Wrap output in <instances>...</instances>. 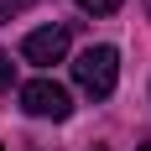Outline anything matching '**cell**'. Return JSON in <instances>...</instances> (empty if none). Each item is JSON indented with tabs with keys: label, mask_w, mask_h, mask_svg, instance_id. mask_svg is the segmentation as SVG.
Wrapping results in <instances>:
<instances>
[{
	"label": "cell",
	"mask_w": 151,
	"mask_h": 151,
	"mask_svg": "<svg viewBox=\"0 0 151 151\" xmlns=\"http://www.w3.org/2000/svg\"><path fill=\"white\" fill-rule=\"evenodd\" d=\"M73 78H78L83 94L109 99L115 83H120V52H115V47H83V52L73 58Z\"/></svg>",
	"instance_id": "cell-1"
},
{
	"label": "cell",
	"mask_w": 151,
	"mask_h": 151,
	"mask_svg": "<svg viewBox=\"0 0 151 151\" xmlns=\"http://www.w3.org/2000/svg\"><path fill=\"white\" fill-rule=\"evenodd\" d=\"M21 109L37 115V120H68L73 99H68V89L58 78H31V83H21Z\"/></svg>",
	"instance_id": "cell-2"
},
{
	"label": "cell",
	"mask_w": 151,
	"mask_h": 151,
	"mask_svg": "<svg viewBox=\"0 0 151 151\" xmlns=\"http://www.w3.org/2000/svg\"><path fill=\"white\" fill-rule=\"evenodd\" d=\"M21 58H26V63H37V68L63 63V58H68V26H37V31H26Z\"/></svg>",
	"instance_id": "cell-3"
},
{
	"label": "cell",
	"mask_w": 151,
	"mask_h": 151,
	"mask_svg": "<svg viewBox=\"0 0 151 151\" xmlns=\"http://www.w3.org/2000/svg\"><path fill=\"white\" fill-rule=\"evenodd\" d=\"M78 11H89V16H115L120 11V0H73Z\"/></svg>",
	"instance_id": "cell-4"
},
{
	"label": "cell",
	"mask_w": 151,
	"mask_h": 151,
	"mask_svg": "<svg viewBox=\"0 0 151 151\" xmlns=\"http://www.w3.org/2000/svg\"><path fill=\"white\" fill-rule=\"evenodd\" d=\"M26 5H37V0H0V21H11V16H21Z\"/></svg>",
	"instance_id": "cell-5"
},
{
	"label": "cell",
	"mask_w": 151,
	"mask_h": 151,
	"mask_svg": "<svg viewBox=\"0 0 151 151\" xmlns=\"http://www.w3.org/2000/svg\"><path fill=\"white\" fill-rule=\"evenodd\" d=\"M0 89H11V63L0 58Z\"/></svg>",
	"instance_id": "cell-6"
},
{
	"label": "cell",
	"mask_w": 151,
	"mask_h": 151,
	"mask_svg": "<svg viewBox=\"0 0 151 151\" xmlns=\"http://www.w3.org/2000/svg\"><path fill=\"white\" fill-rule=\"evenodd\" d=\"M136 151H151V141H146V146H136Z\"/></svg>",
	"instance_id": "cell-7"
},
{
	"label": "cell",
	"mask_w": 151,
	"mask_h": 151,
	"mask_svg": "<svg viewBox=\"0 0 151 151\" xmlns=\"http://www.w3.org/2000/svg\"><path fill=\"white\" fill-rule=\"evenodd\" d=\"M94 151H104V146H94Z\"/></svg>",
	"instance_id": "cell-8"
},
{
	"label": "cell",
	"mask_w": 151,
	"mask_h": 151,
	"mask_svg": "<svg viewBox=\"0 0 151 151\" xmlns=\"http://www.w3.org/2000/svg\"><path fill=\"white\" fill-rule=\"evenodd\" d=\"M0 151H5V146H0Z\"/></svg>",
	"instance_id": "cell-9"
}]
</instances>
